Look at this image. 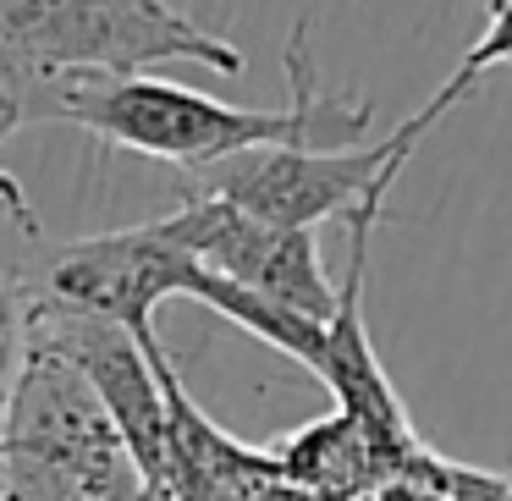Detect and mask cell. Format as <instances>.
I'll return each instance as SVG.
<instances>
[{"mask_svg":"<svg viewBox=\"0 0 512 501\" xmlns=\"http://www.w3.org/2000/svg\"><path fill=\"white\" fill-rule=\"evenodd\" d=\"M144 353L155 358V375L166 386V413H171V496L177 501H248L259 479H276V446H243L237 435L215 430L193 397L182 391L177 364L166 358L155 331L138 336Z\"/></svg>","mask_w":512,"mask_h":501,"instance_id":"ba28073f","label":"cell"},{"mask_svg":"<svg viewBox=\"0 0 512 501\" xmlns=\"http://www.w3.org/2000/svg\"><path fill=\"white\" fill-rule=\"evenodd\" d=\"M144 468L83 369L28 342L0 441V501H138Z\"/></svg>","mask_w":512,"mask_h":501,"instance_id":"7a4b0ae2","label":"cell"},{"mask_svg":"<svg viewBox=\"0 0 512 501\" xmlns=\"http://www.w3.org/2000/svg\"><path fill=\"white\" fill-rule=\"evenodd\" d=\"M204 265L177 243L171 221H138L122 232L78 237L45 254L34 281L39 303H61L78 314L116 320L122 331H155V309L166 298H199Z\"/></svg>","mask_w":512,"mask_h":501,"instance_id":"5b68a950","label":"cell"},{"mask_svg":"<svg viewBox=\"0 0 512 501\" xmlns=\"http://www.w3.org/2000/svg\"><path fill=\"white\" fill-rule=\"evenodd\" d=\"M45 254H50L45 226H39V215H34V204H28L23 182L0 166V276L23 281V287L34 292Z\"/></svg>","mask_w":512,"mask_h":501,"instance_id":"30bf717a","label":"cell"},{"mask_svg":"<svg viewBox=\"0 0 512 501\" xmlns=\"http://www.w3.org/2000/svg\"><path fill=\"white\" fill-rule=\"evenodd\" d=\"M28 303L34 292L23 281L0 276V441H6V419H12V397L28 364Z\"/></svg>","mask_w":512,"mask_h":501,"instance_id":"7c38bea8","label":"cell"},{"mask_svg":"<svg viewBox=\"0 0 512 501\" xmlns=\"http://www.w3.org/2000/svg\"><path fill=\"white\" fill-rule=\"evenodd\" d=\"M276 468L281 479H298V485L325 490V496H353L375 474H391L386 457L375 452V441L347 413H331V419L298 430L287 446H276Z\"/></svg>","mask_w":512,"mask_h":501,"instance_id":"9c48e42d","label":"cell"},{"mask_svg":"<svg viewBox=\"0 0 512 501\" xmlns=\"http://www.w3.org/2000/svg\"><path fill=\"white\" fill-rule=\"evenodd\" d=\"M28 342L61 353L72 369L89 375L100 402L111 408L122 441L133 446L149 490H171V413L166 386L155 375V358L144 353L133 331L100 314H78L61 303H28Z\"/></svg>","mask_w":512,"mask_h":501,"instance_id":"52a82bcc","label":"cell"},{"mask_svg":"<svg viewBox=\"0 0 512 501\" xmlns=\"http://www.w3.org/2000/svg\"><path fill=\"white\" fill-rule=\"evenodd\" d=\"M452 94L435 89L430 105L419 116H408L402 127H391L386 138L364 149H248V155L226 160L215 171H199L188 193H204V199H226L237 210L259 215L270 226H298V232H314L320 221H347L358 215L386 210L391 182L402 177V166L413 160L419 138L452 111Z\"/></svg>","mask_w":512,"mask_h":501,"instance_id":"277c9868","label":"cell"},{"mask_svg":"<svg viewBox=\"0 0 512 501\" xmlns=\"http://www.w3.org/2000/svg\"><path fill=\"white\" fill-rule=\"evenodd\" d=\"M507 61L512 67V0H490V23H485V34L468 45V56L457 61V72H452V83L463 94H474V83L485 78L490 67H501Z\"/></svg>","mask_w":512,"mask_h":501,"instance_id":"4fadbf2b","label":"cell"},{"mask_svg":"<svg viewBox=\"0 0 512 501\" xmlns=\"http://www.w3.org/2000/svg\"><path fill=\"white\" fill-rule=\"evenodd\" d=\"M0 56L34 78H149L166 61L243 72V50L166 0H0Z\"/></svg>","mask_w":512,"mask_h":501,"instance_id":"3957f363","label":"cell"},{"mask_svg":"<svg viewBox=\"0 0 512 501\" xmlns=\"http://www.w3.org/2000/svg\"><path fill=\"white\" fill-rule=\"evenodd\" d=\"M507 501H512V479H507Z\"/></svg>","mask_w":512,"mask_h":501,"instance_id":"5bb4252c","label":"cell"},{"mask_svg":"<svg viewBox=\"0 0 512 501\" xmlns=\"http://www.w3.org/2000/svg\"><path fill=\"white\" fill-rule=\"evenodd\" d=\"M287 83L292 100L281 111H243L204 89L171 78H78L67 100V122L94 133L100 144L127 149V155L160 160L177 171H215L248 149H364L375 100L353 89L325 94L309 67V23L292 28L287 39ZM375 144V138H369Z\"/></svg>","mask_w":512,"mask_h":501,"instance_id":"6da1fadb","label":"cell"},{"mask_svg":"<svg viewBox=\"0 0 512 501\" xmlns=\"http://www.w3.org/2000/svg\"><path fill=\"white\" fill-rule=\"evenodd\" d=\"M78 89V78H34L17 61L0 56V144L23 127L39 122H67V100Z\"/></svg>","mask_w":512,"mask_h":501,"instance_id":"8fae6325","label":"cell"},{"mask_svg":"<svg viewBox=\"0 0 512 501\" xmlns=\"http://www.w3.org/2000/svg\"><path fill=\"white\" fill-rule=\"evenodd\" d=\"M177 243L199 259L204 270L237 281L243 292L265 303H281V309L303 314V320H331L336 303H342V287L325 276L320 265V243L314 232H298V226H270L259 215L237 210L226 199H204V193H188L177 210L166 215Z\"/></svg>","mask_w":512,"mask_h":501,"instance_id":"8992f818","label":"cell"}]
</instances>
